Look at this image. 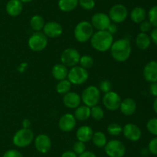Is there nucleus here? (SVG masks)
Returning <instances> with one entry per match:
<instances>
[{
  "instance_id": "f257e3e1",
  "label": "nucleus",
  "mask_w": 157,
  "mask_h": 157,
  "mask_svg": "<svg viewBox=\"0 0 157 157\" xmlns=\"http://www.w3.org/2000/svg\"><path fill=\"white\" fill-rule=\"evenodd\" d=\"M110 50L113 59L119 62H124L128 59L131 54L130 42L127 38H120L113 42Z\"/></svg>"
},
{
  "instance_id": "f03ea898",
  "label": "nucleus",
  "mask_w": 157,
  "mask_h": 157,
  "mask_svg": "<svg viewBox=\"0 0 157 157\" xmlns=\"http://www.w3.org/2000/svg\"><path fill=\"white\" fill-rule=\"evenodd\" d=\"M90 45L98 52H107L111 47L113 42L112 34L107 30L97 31L90 38Z\"/></svg>"
},
{
  "instance_id": "7ed1b4c3",
  "label": "nucleus",
  "mask_w": 157,
  "mask_h": 157,
  "mask_svg": "<svg viewBox=\"0 0 157 157\" xmlns=\"http://www.w3.org/2000/svg\"><path fill=\"white\" fill-rule=\"evenodd\" d=\"M94 34V28L88 21H81L76 25L74 30L75 39L81 43L89 41Z\"/></svg>"
},
{
  "instance_id": "20e7f679",
  "label": "nucleus",
  "mask_w": 157,
  "mask_h": 157,
  "mask_svg": "<svg viewBox=\"0 0 157 157\" xmlns=\"http://www.w3.org/2000/svg\"><path fill=\"white\" fill-rule=\"evenodd\" d=\"M34 140V133L29 128H22L17 131L13 135L12 143L19 148L27 147Z\"/></svg>"
},
{
  "instance_id": "39448f33",
  "label": "nucleus",
  "mask_w": 157,
  "mask_h": 157,
  "mask_svg": "<svg viewBox=\"0 0 157 157\" xmlns=\"http://www.w3.org/2000/svg\"><path fill=\"white\" fill-rule=\"evenodd\" d=\"M81 101L84 105L91 108L97 106L101 99V91L97 86H89L84 89L81 94Z\"/></svg>"
},
{
  "instance_id": "423d86ee",
  "label": "nucleus",
  "mask_w": 157,
  "mask_h": 157,
  "mask_svg": "<svg viewBox=\"0 0 157 157\" xmlns=\"http://www.w3.org/2000/svg\"><path fill=\"white\" fill-rule=\"evenodd\" d=\"M89 73L87 70L81 66H74L68 71L67 79L72 85H81L87 81Z\"/></svg>"
},
{
  "instance_id": "0eeeda50",
  "label": "nucleus",
  "mask_w": 157,
  "mask_h": 157,
  "mask_svg": "<svg viewBox=\"0 0 157 157\" xmlns=\"http://www.w3.org/2000/svg\"><path fill=\"white\" fill-rule=\"evenodd\" d=\"M28 45L31 50L34 52H41L48 46V38L43 32H35L29 38Z\"/></svg>"
},
{
  "instance_id": "6e6552de",
  "label": "nucleus",
  "mask_w": 157,
  "mask_h": 157,
  "mask_svg": "<svg viewBox=\"0 0 157 157\" xmlns=\"http://www.w3.org/2000/svg\"><path fill=\"white\" fill-rule=\"evenodd\" d=\"M81 54L77 49L73 48H67L64 49L61 54L60 59L61 63L66 67H74L79 63Z\"/></svg>"
},
{
  "instance_id": "1a4fd4ad",
  "label": "nucleus",
  "mask_w": 157,
  "mask_h": 157,
  "mask_svg": "<svg viewBox=\"0 0 157 157\" xmlns=\"http://www.w3.org/2000/svg\"><path fill=\"white\" fill-rule=\"evenodd\" d=\"M104 151L109 157H124L126 153V147L120 140L112 139L106 143Z\"/></svg>"
},
{
  "instance_id": "9d476101",
  "label": "nucleus",
  "mask_w": 157,
  "mask_h": 157,
  "mask_svg": "<svg viewBox=\"0 0 157 157\" xmlns=\"http://www.w3.org/2000/svg\"><path fill=\"white\" fill-rule=\"evenodd\" d=\"M108 16L110 21L113 23H121L128 17V10L125 6L122 4H116L109 10Z\"/></svg>"
},
{
  "instance_id": "9b49d317",
  "label": "nucleus",
  "mask_w": 157,
  "mask_h": 157,
  "mask_svg": "<svg viewBox=\"0 0 157 157\" xmlns=\"http://www.w3.org/2000/svg\"><path fill=\"white\" fill-rule=\"evenodd\" d=\"M121 98L118 93L113 91L104 93L103 96V104L104 107L110 111H116L120 109Z\"/></svg>"
},
{
  "instance_id": "f8f14e48",
  "label": "nucleus",
  "mask_w": 157,
  "mask_h": 157,
  "mask_svg": "<svg viewBox=\"0 0 157 157\" xmlns=\"http://www.w3.org/2000/svg\"><path fill=\"white\" fill-rule=\"evenodd\" d=\"M91 25L98 31L107 30L111 23L108 15L104 12H97L91 17Z\"/></svg>"
},
{
  "instance_id": "ddd939ff",
  "label": "nucleus",
  "mask_w": 157,
  "mask_h": 157,
  "mask_svg": "<svg viewBox=\"0 0 157 157\" xmlns=\"http://www.w3.org/2000/svg\"><path fill=\"white\" fill-rule=\"evenodd\" d=\"M43 33L47 38H58L62 34L63 28L60 23L55 21L48 22L43 28Z\"/></svg>"
},
{
  "instance_id": "4468645a",
  "label": "nucleus",
  "mask_w": 157,
  "mask_h": 157,
  "mask_svg": "<svg viewBox=\"0 0 157 157\" xmlns=\"http://www.w3.org/2000/svg\"><path fill=\"white\" fill-rule=\"evenodd\" d=\"M122 132L126 139L132 142H137L141 138V129L136 125L127 123L123 127Z\"/></svg>"
},
{
  "instance_id": "2eb2a0df",
  "label": "nucleus",
  "mask_w": 157,
  "mask_h": 157,
  "mask_svg": "<svg viewBox=\"0 0 157 157\" xmlns=\"http://www.w3.org/2000/svg\"><path fill=\"white\" fill-rule=\"evenodd\" d=\"M77 119L71 113H65L60 118L58 127L63 132H71L75 128Z\"/></svg>"
},
{
  "instance_id": "dca6fc26",
  "label": "nucleus",
  "mask_w": 157,
  "mask_h": 157,
  "mask_svg": "<svg viewBox=\"0 0 157 157\" xmlns=\"http://www.w3.org/2000/svg\"><path fill=\"white\" fill-rule=\"evenodd\" d=\"M35 146L37 151L41 153H47L52 147V140L46 134H40L35 137Z\"/></svg>"
},
{
  "instance_id": "f3484780",
  "label": "nucleus",
  "mask_w": 157,
  "mask_h": 157,
  "mask_svg": "<svg viewBox=\"0 0 157 157\" xmlns=\"http://www.w3.org/2000/svg\"><path fill=\"white\" fill-rule=\"evenodd\" d=\"M81 97L75 92H68L63 96V103L68 109H76L80 106Z\"/></svg>"
},
{
  "instance_id": "a211bd4d",
  "label": "nucleus",
  "mask_w": 157,
  "mask_h": 157,
  "mask_svg": "<svg viewBox=\"0 0 157 157\" xmlns=\"http://www.w3.org/2000/svg\"><path fill=\"white\" fill-rule=\"evenodd\" d=\"M143 74L147 82L151 83L157 82V62L150 61L147 63L144 67Z\"/></svg>"
},
{
  "instance_id": "6ab92c4d",
  "label": "nucleus",
  "mask_w": 157,
  "mask_h": 157,
  "mask_svg": "<svg viewBox=\"0 0 157 157\" xmlns=\"http://www.w3.org/2000/svg\"><path fill=\"white\" fill-rule=\"evenodd\" d=\"M23 10V3L19 0H9L6 3V11L10 16L19 15Z\"/></svg>"
},
{
  "instance_id": "aec40b11",
  "label": "nucleus",
  "mask_w": 157,
  "mask_h": 157,
  "mask_svg": "<svg viewBox=\"0 0 157 157\" xmlns=\"http://www.w3.org/2000/svg\"><path fill=\"white\" fill-rule=\"evenodd\" d=\"M120 109L125 115H132L136 109V104L134 99L132 98H126L121 101Z\"/></svg>"
},
{
  "instance_id": "412c9836",
  "label": "nucleus",
  "mask_w": 157,
  "mask_h": 157,
  "mask_svg": "<svg viewBox=\"0 0 157 157\" xmlns=\"http://www.w3.org/2000/svg\"><path fill=\"white\" fill-rule=\"evenodd\" d=\"M93 129L89 126H82L78 128L76 132V137L78 141L83 142V143H87L91 140L93 136Z\"/></svg>"
},
{
  "instance_id": "4be33fe9",
  "label": "nucleus",
  "mask_w": 157,
  "mask_h": 157,
  "mask_svg": "<svg viewBox=\"0 0 157 157\" xmlns=\"http://www.w3.org/2000/svg\"><path fill=\"white\" fill-rule=\"evenodd\" d=\"M52 74L55 79L61 81L67 78L68 69L62 63H58L53 66L52 69Z\"/></svg>"
},
{
  "instance_id": "5701e85b",
  "label": "nucleus",
  "mask_w": 157,
  "mask_h": 157,
  "mask_svg": "<svg viewBox=\"0 0 157 157\" xmlns=\"http://www.w3.org/2000/svg\"><path fill=\"white\" fill-rule=\"evenodd\" d=\"M151 44L150 37L145 32H140L136 38V46L140 50H146Z\"/></svg>"
},
{
  "instance_id": "b1692460",
  "label": "nucleus",
  "mask_w": 157,
  "mask_h": 157,
  "mask_svg": "<svg viewBox=\"0 0 157 157\" xmlns=\"http://www.w3.org/2000/svg\"><path fill=\"white\" fill-rule=\"evenodd\" d=\"M147 17V12L143 7H135L130 12V18L134 23H141Z\"/></svg>"
},
{
  "instance_id": "393cba45",
  "label": "nucleus",
  "mask_w": 157,
  "mask_h": 157,
  "mask_svg": "<svg viewBox=\"0 0 157 157\" xmlns=\"http://www.w3.org/2000/svg\"><path fill=\"white\" fill-rule=\"evenodd\" d=\"M74 115L75 119L79 121H84V120L88 119L90 116V108L85 105L79 106L75 109Z\"/></svg>"
},
{
  "instance_id": "a878e982",
  "label": "nucleus",
  "mask_w": 157,
  "mask_h": 157,
  "mask_svg": "<svg viewBox=\"0 0 157 157\" xmlns=\"http://www.w3.org/2000/svg\"><path fill=\"white\" fill-rule=\"evenodd\" d=\"M79 0H58V6L60 10L64 12H69L75 10L78 6Z\"/></svg>"
},
{
  "instance_id": "bb28decb",
  "label": "nucleus",
  "mask_w": 157,
  "mask_h": 157,
  "mask_svg": "<svg viewBox=\"0 0 157 157\" xmlns=\"http://www.w3.org/2000/svg\"><path fill=\"white\" fill-rule=\"evenodd\" d=\"M31 28L33 29L35 32H41L44 28V19L41 15H35L31 18L30 22H29Z\"/></svg>"
},
{
  "instance_id": "cd10ccee",
  "label": "nucleus",
  "mask_w": 157,
  "mask_h": 157,
  "mask_svg": "<svg viewBox=\"0 0 157 157\" xmlns=\"http://www.w3.org/2000/svg\"><path fill=\"white\" fill-rule=\"evenodd\" d=\"M92 141H93L94 145L97 147L103 148L105 146L106 143H107V137L106 135L103 132L98 131L96 132H94L93 136H92Z\"/></svg>"
},
{
  "instance_id": "c85d7f7f",
  "label": "nucleus",
  "mask_w": 157,
  "mask_h": 157,
  "mask_svg": "<svg viewBox=\"0 0 157 157\" xmlns=\"http://www.w3.org/2000/svg\"><path fill=\"white\" fill-rule=\"evenodd\" d=\"M71 83L68 79H63L61 80L56 85V91L58 93L61 94V95H64V94L70 92L71 89Z\"/></svg>"
},
{
  "instance_id": "c756f323",
  "label": "nucleus",
  "mask_w": 157,
  "mask_h": 157,
  "mask_svg": "<svg viewBox=\"0 0 157 157\" xmlns=\"http://www.w3.org/2000/svg\"><path fill=\"white\" fill-rule=\"evenodd\" d=\"M90 116L95 120H101L104 116V111L100 106H94L90 108Z\"/></svg>"
},
{
  "instance_id": "7c9ffc66",
  "label": "nucleus",
  "mask_w": 157,
  "mask_h": 157,
  "mask_svg": "<svg viewBox=\"0 0 157 157\" xmlns=\"http://www.w3.org/2000/svg\"><path fill=\"white\" fill-rule=\"evenodd\" d=\"M80 65L81 67L84 68V69H90L94 65V58H92L90 55H84L81 56L79 61Z\"/></svg>"
},
{
  "instance_id": "2f4dec72",
  "label": "nucleus",
  "mask_w": 157,
  "mask_h": 157,
  "mask_svg": "<svg viewBox=\"0 0 157 157\" xmlns=\"http://www.w3.org/2000/svg\"><path fill=\"white\" fill-rule=\"evenodd\" d=\"M123 127L118 123H111L107 127V132L111 135H119L122 132Z\"/></svg>"
},
{
  "instance_id": "473e14b6",
  "label": "nucleus",
  "mask_w": 157,
  "mask_h": 157,
  "mask_svg": "<svg viewBox=\"0 0 157 157\" xmlns=\"http://www.w3.org/2000/svg\"><path fill=\"white\" fill-rule=\"evenodd\" d=\"M149 22L153 26L157 28V5L153 6L148 12Z\"/></svg>"
},
{
  "instance_id": "72a5a7b5",
  "label": "nucleus",
  "mask_w": 157,
  "mask_h": 157,
  "mask_svg": "<svg viewBox=\"0 0 157 157\" xmlns=\"http://www.w3.org/2000/svg\"><path fill=\"white\" fill-rule=\"evenodd\" d=\"M147 129L152 135L157 136V118H152L147 122Z\"/></svg>"
},
{
  "instance_id": "f704fd0d",
  "label": "nucleus",
  "mask_w": 157,
  "mask_h": 157,
  "mask_svg": "<svg viewBox=\"0 0 157 157\" xmlns=\"http://www.w3.org/2000/svg\"><path fill=\"white\" fill-rule=\"evenodd\" d=\"M78 5L85 10H92L95 6L94 0H79Z\"/></svg>"
},
{
  "instance_id": "c9c22d12",
  "label": "nucleus",
  "mask_w": 157,
  "mask_h": 157,
  "mask_svg": "<svg viewBox=\"0 0 157 157\" xmlns=\"http://www.w3.org/2000/svg\"><path fill=\"white\" fill-rule=\"evenodd\" d=\"M84 151H86L85 143L78 140L74 143L73 152H75L77 155H81Z\"/></svg>"
},
{
  "instance_id": "e433bc0d",
  "label": "nucleus",
  "mask_w": 157,
  "mask_h": 157,
  "mask_svg": "<svg viewBox=\"0 0 157 157\" xmlns=\"http://www.w3.org/2000/svg\"><path fill=\"white\" fill-rule=\"evenodd\" d=\"M111 83L108 80H104L100 83V91L104 92V93H107V92L111 91Z\"/></svg>"
},
{
  "instance_id": "4c0bfd02",
  "label": "nucleus",
  "mask_w": 157,
  "mask_h": 157,
  "mask_svg": "<svg viewBox=\"0 0 157 157\" xmlns=\"http://www.w3.org/2000/svg\"><path fill=\"white\" fill-rule=\"evenodd\" d=\"M148 150L150 153L157 155V136L150 140L149 143Z\"/></svg>"
},
{
  "instance_id": "58836bf2",
  "label": "nucleus",
  "mask_w": 157,
  "mask_h": 157,
  "mask_svg": "<svg viewBox=\"0 0 157 157\" xmlns=\"http://www.w3.org/2000/svg\"><path fill=\"white\" fill-rule=\"evenodd\" d=\"M2 157H23V155L16 149H9L3 154Z\"/></svg>"
},
{
  "instance_id": "ea45409f",
  "label": "nucleus",
  "mask_w": 157,
  "mask_h": 157,
  "mask_svg": "<svg viewBox=\"0 0 157 157\" xmlns=\"http://www.w3.org/2000/svg\"><path fill=\"white\" fill-rule=\"evenodd\" d=\"M152 26H152L151 23H150V22L145 21V20H144V21L140 23V29L141 32H145V33H147V32L151 30Z\"/></svg>"
},
{
  "instance_id": "a19ab883",
  "label": "nucleus",
  "mask_w": 157,
  "mask_h": 157,
  "mask_svg": "<svg viewBox=\"0 0 157 157\" xmlns=\"http://www.w3.org/2000/svg\"><path fill=\"white\" fill-rule=\"evenodd\" d=\"M150 39L157 46V28H154L150 33Z\"/></svg>"
},
{
  "instance_id": "79ce46f5",
  "label": "nucleus",
  "mask_w": 157,
  "mask_h": 157,
  "mask_svg": "<svg viewBox=\"0 0 157 157\" xmlns=\"http://www.w3.org/2000/svg\"><path fill=\"white\" fill-rule=\"evenodd\" d=\"M150 93L153 95V96L157 97V82L156 83H152L150 87Z\"/></svg>"
},
{
  "instance_id": "37998d69",
  "label": "nucleus",
  "mask_w": 157,
  "mask_h": 157,
  "mask_svg": "<svg viewBox=\"0 0 157 157\" xmlns=\"http://www.w3.org/2000/svg\"><path fill=\"white\" fill-rule=\"evenodd\" d=\"M107 30L108 31L110 34H112V35H113V34L116 33V32H117V26L115 23H110V26H108V28H107Z\"/></svg>"
},
{
  "instance_id": "c03bdc74",
  "label": "nucleus",
  "mask_w": 157,
  "mask_h": 157,
  "mask_svg": "<svg viewBox=\"0 0 157 157\" xmlns=\"http://www.w3.org/2000/svg\"><path fill=\"white\" fill-rule=\"evenodd\" d=\"M61 157H78V155L73 151H65L62 153Z\"/></svg>"
},
{
  "instance_id": "a18cd8bd",
  "label": "nucleus",
  "mask_w": 157,
  "mask_h": 157,
  "mask_svg": "<svg viewBox=\"0 0 157 157\" xmlns=\"http://www.w3.org/2000/svg\"><path fill=\"white\" fill-rule=\"evenodd\" d=\"M78 157H97V155L93 152H90V151H84L83 153L79 155Z\"/></svg>"
},
{
  "instance_id": "49530a36",
  "label": "nucleus",
  "mask_w": 157,
  "mask_h": 157,
  "mask_svg": "<svg viewBox=\"0 0 157 157\" xmlns=\"http://www.w3.org/2000/svg\"><path fill=\"white\" fill-rule=\"evenodd\" d=\"M30 125H31V122L30 120L28 119H24L22 121L23 128H26V129H28V128H29Z\"/></svg>"
},
{
  "instance_id": "de8ad7c7",
  "label": "nucleus",
  "mask_w": 157,
  "mask_h": 157,
  "mask_svg": "<svg viewBox=\"0 0 157 157\" xmlns=\"http://www.w3.org/2000/svg\"><path fill=\"white\" fill-rule=\"evenodd\" d=\"M153 109H154V112L157 114V97L153 102Z\"/></svg>"
},
{
  "instance_id": "09e8293b",
  "label": "nucleus",
  "mask_w": 157,
  "mask_h": 157,
  "mask_svg": "<svg viewBox=\"0 0 157 157\" xmlns=\"http://www.w3.org/2000/svg\"><path fill=\"white\" fill-rule=\"evenodd\" d=\"M19 1H21L22 3H28V2H32V0H19Z\"/></svg>"
}]
</instances>
